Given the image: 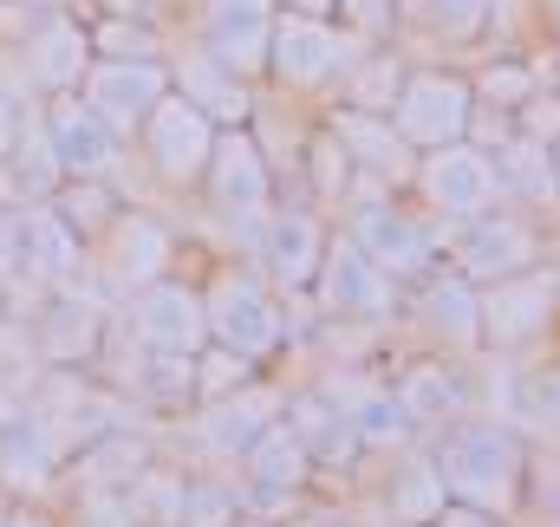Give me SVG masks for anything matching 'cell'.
Wrapping results in <instances>:
<instances>
[{
    "label": "cell",
    "mask_w": 560,
    "mask_h": 527,
    "mask_svg": "<svg viewBox=\"0 0 560 527\" xmlns=\"http://www.w3.org/2000/svg\"><path fill=\"white\" fill-rule=\"evenodd\" d=\"M112 385L125 397H138L143 410H189L196 403V359H176V352H150L131 339V352L118 359Z\"/></svg>",
    "instance_id": "26"
},
{
    "label": "cell",
    "mask_w": 560,
    "mask_h": 527,
    "mask_svg": "<svg viewBox=\"0 0 560 527\" xmlns=\"http://www.w3.org/2000/svg\"><path fill=\"white\" fill-rule=\"evenodd\" d=\"M242 489L215 482V476H189V502H183V527H242Z\"/></svg>",
    "instance_id": "38"
},
{
    "label": "cell",
    "mask_w": 560,
    "mask_h": 527,
    "mask_svg": "<svg viewBox=\"0 0 560 527\" xmlns=\"http://www.w3.org/2000/svg\"><path fill=\"white\" fill-rule=\"evenodd\" d=\"M92 248L66 229V215L52 202H20V273H26V293H59L72 280H85Z\"/></svg>",
    "instance_id": "18"
},
{
    "label": "cell",
    "mask_w": 560,
    "mask_h": 527,
    "mask_svg": "<svg viewBox=\"0 0 560 527\" xmlns=\"http://www.w3.org/2000/svg\"><path fill=\"white\" fill-rule=\"evenodd\" d=\"M13 527H66V515H52L46 502H20L13 508Z\"/></svg>",
    "instance_id": "48"
},
{
    "label": "cell",
    "mask_w": 560,
    "mask_h": 527,
    "mask_svg": "<svg viewBox=\"0 0 560 527\" xmlns=\"http://www.w3.org/2000/svg\"><path fill=\"white\" fill-rule=\"evenodd\" d=\"M13 508H20V502H13V495L0 489V527H13Z\"/></svg>",
    "instance_id": "50"
},
{
    "label": "cell",
    "mask_w": 560,
    "mask_h": 527,
    "mask_svg": "<svg viewBox=\"0 0 560 527\" xmlns=\"http://www.w3.org/2000/svg\"><path fill=\"white\" fill-rule=\"evenodd\" d=\"M418 189H423V202H430V209H443L450 222L489 215V202L502 196V183H495V156H482L476 143H443V150H423Z\"/></svg>",
    "instance_id": "17"
},
{
    "label": "cell",
    "mask_w": 560,
    "mask_h": 527,
    "mask_svg": "<svg viewBox=\"0 0 560 527\" xmlns=\"http://www.w3.org/2000/svg\"><path fill=\"white\" fill-rule=\"evenodd\" d=\"M26 339H33V359L46 372H92L112 346V293L98 280H72L59 293H39Z\"/></svg>",
    "instance_id": "2"
},
{
    "label": "cell",
    "mask_w": 560,
    "mask_h": 527,
    "mask_svg": "<svg viewBox=\"0 0 560 527\" xmlns=\"http://www.w3.org/2000/svg\"><path fill=\"white\" fill-rule=\"evenodd\" d=\"M66 456H72V436L39 397L0 391V489L13 502H39L46 489H59Z\"/></svg>",
    "instance_id": "4"
},
{
    "label": "cell",
    "mask_w": 560,
    "mask_h": 527,
    "mask_svg": "<svg viewBox=\"0 0 560 527\" xmlns=\"http://www.w3.org/2000/svg\"><path fill=\"white\" fill-rule=\"evenodd\" d=\"M287 13H319V20H332V0H280Z\"/></svg>",
    "instance_id": "49"
},
{
    "label": "cell",
    "mask_w": 560,
    "mask_h": 527,
    "mask_svg": "<svg viewBox=\"0 0 560 527\" xmlns=\"http://www.w3.org/2000/svg\"><path fill=\"white\" fill-rule=\"evenodd\" d=\"M150 462H156L150 456V436H138V430H105V436H92V443H79L66 456V476L59 482H72V489H131Z\"/></svg>",
    "instance_id": "27"
},
{
    "label": "cell",
    "mask_w": 560,
    "mask_h": 527,
    "mask_svg": "<svg viewBox=\"0 0 560 527\" xmlns=\"http://www.w3.org/2000/svg\"><path fill=\"white\" fill-rule=\"evenodd\" d=\"M202 189H209V209L222 215V229H235L248 242V255H255V242H261V229L275 215V163H268V143L255 137V125L215 137Z\"/></svg>",
    "instance_id": "5"
},
{
    "label": "cell",
    "mask_w": 560,
    "mask_h": 527,
    "mask_svg": "<svg viewBox=\"0 0 560 527\" xmlns=\"http://www.w3.org/2000/svg\"><path fill=\"white\" fill-rule=\"evenodd\" d=\"M287 430L313 449V462H346V456H359L365 443L352 436V423L339 417V403L326 391H300L287 397Z\"/></svg>",
    "instance_id": "30"
},
{
    "label": "cell",
    "mask_w": 560,
    "mask_h": 527,
    "mask_svg": "<svg viewBox=\"0 0 560 527\" xmlns=\"http://www.w3.org/2000/svg\"><path fill=\"white\" fill-rule=\"evenodd\" d=\"M548 319H555V280L541 273H515L482 293V339L495 346H528Z\"/></svg>",
    "instance_id": "25"
},
{
    "label": "cell",
    "mask_w": 560,
    "mask_h": 527,
    "mask_svg": "<svg viewBox=\"0 0 560 527\" xmlns=\"http://www.w3.org/2000/svg\"><path fill=\"white\" fill-rule=\"evenodd\" d=\"M555 26H560V7H555Z\"/></svg>",
    "instance_id": "54"
},
{
    "label": "cell",
    "mask_w": 560,
    "mask_h": 527,
    "mask_svg": "<svg viewBox=\"0 0 560 527\" xmlns=\"http://www.w3.org/2000/svg\"><path fill=\"white\" fill-rule=\"evenodd\" d=\"M313 293H319V306H326L332 319H352V326H378V319H392V306H398V280L372 261L352 235H332V242H326V261H319Z\"/></svg>",
    "instance_id": "12"
},
{
    "label": "cell",
    "mask_w": 560,
    "mask_h": 527,
    "mask_svg": "<svg viewBox=\"0 0 560 527\" xmlns=\"http://www.w3.org/2000/svg\"><path fill=\"white\" fill-rule=\"evenodd\" d=\"M332 20H346L352 39H385L398 26V0H332Z\"/></svg>",
    "instance_id": "43"
},
{
    "label": "cell",
    "mask_w": 560,
    "mask_h": 527,
    "mask_svg": "<svg viewBox=\"0 0 560 527\" xmlns=\"http://www.w3.org/2000/svg\"><path fill=\"white\" fill-rule=\"evenodd\" d=\"M33 7H52V0H33Z\"/></svg>",
    "instance_id": "53"
},
{
    "label": "cell",
    "mask_w": 560,
    "mask_h": 527,
    "mask_svg": "<svg viewBox=\"0 0 560 527\" xmlns=\"http://www.w3.org/2000/svg\"><path fill=\"white\" fill-rule=\"evenodd\" d=\"M326 222L306 215V209H275L261 242H255V267L275 280V293H306L319 280V261H326Z\"/></svg>",
    "instance_id": "20"
},
{
    "label": "cell",
    "mask_w": 560,
    "mask_h": 527,
    "mask_svg": "<svg viewBox=\"0 0 560 527\" xmlns=\"http://www.w3.org/2000/svg\"><path fill=\"white\" fill-rule=\"evenodd\" d=\"M548 150H555V176H560V137H555V143H548Z\"/></svg>",
    "instance_id": "52"
},
{
    "label": "cell",
    "mask_w": 560,
    "mask_h": 527,
    "mask_svg": "<svg viewBox=\"0 0 560 527\" xmlns=\"http://www.w3.org/2000/svg\"><path fill=\"white\" fill-rule=\"evenodd\" d=\"M535 267V235L515 222V215H469L463 222V242H456V273L469 286H495V280H515Z\"/></svg>",
    "instance_id": "23"
},
{
    "label": "cell",
    "mask_w": 560,
    "mask_h": 527,
    "mask_svg": "<svg viewBox=\"0 0 560 527\" xmlns=\"http://www.w3.org/2000/svg\"><path fill=\"white\" fill-rule=\"evenodd\" d=\"M125 502H131V515L138 527H183V502H189V476L183 469H163V462H150L138 482L125 489Z\"/></svg>",
    "instance_id": "34"
},
{
    "label": "cell",
    "mask_w": 560,
    "mask_h": 527,
    "mask_svg": "<svg viewBox=\"0 0 560 527\" xmlns=\"http://www.w3.org/2000/svg\"><path fill=\"white\" fill-rule=\"evenodd\" d=\"M215 137H222V125L209 112H196L183 92H170V98H156V112L143 118V131L131 143H138L143 169L163 189H202L209 156H215Z\"/></svg>",
    "instance_id": "7"
},
{
    "label": "cell",
    "mask_w": 560,
    "mask_h": 527,
    "mask_svg": "<svg viewBox=\"0 0 560 527\" xmlns=\"http://www.w3.org/2000/svg\"><path fill=\"white\" fill-rule=\"evenodd\" d=\"M98 255V280H105V293H138V286H150V280H163L170 267H176V235L163 229V215H150V209H131L125 202V215L105 229V242L92 248Z\"/></svg>",
    "instance_id": "15"
},
{
    "label": "cell",
    "mask_w": 560,
    "mask_h": 527,
    "mask_svg": "<svg viewBox=\"0 0 560 527\" xmlns=\"http://www.w3.org/2000/svg\"><path fill=\"white\" fill-rule=\"evenodd\" d=\"M66 527H138L125 489H72V515Z\"/></svg>",
    "instance_id": "40"
},
{
    "label": "cell",
    "mask_w": 560,
    "mask_h": 527,
    "mask_svg": "<svg viewBox=\"0 0 560 527\" xmlns=\"http://www.w3.org/2000/svg\"><path fill=\"white\" fill-rule=\"evenodd\" d=\"M242 385H255V365L242 352H229V346H202L196 352V403H215V397L242 391Z\"/></svg>",
    "instance_id": "39"
},
{
    "label": "cell",
    "mask_w": 560,
    "mask_h": 527,
    "mask_svg": "<svg viewBox=\"0 0 560 527\" xmlns=\"http://www.w3.org/2000/svg\"><path fill=\"white\" fill-rule=\"evenodd\" d=\"M495 183H502V189H515V196H528V202H548V196L560 189L555 150H548V143H535V137L502 143V169H495Z\"/></svg>",
    "instance_id": "35"
},
{
    "label": "cell",
    "mask_w": 560,
    "mask_h": 527,
    "mask_svg": "<svg viewBox=\"0 0 560 527\" xmlns=\"http://www.w3.org/2000/svg\"><path fill=\"white\" fill-rule=\"evenodd\" d=\"M436 469L450 482V502L502 515L522 489V436L502 417H456L436 449Z\"/></svg>",
    "instance_id": "1"
},
{
    "label": "cell",
    "mask_w": 560,
    "mask_h": 527,
    "mask_svg": "<svg viewBox=\"0 0 560 527\" xmlns=\"http://www.w3.org/2000/svg\"><path fill=\"white\" fill-rule=\"evenodd\" d=\"M450 508V482L436 469V456H405V469L392 476V522L398 527H436Z\"/></svg>",
    "instance_id": "32"
},
{
    "label": "cell",
    "mask_w": 560,
    "mask_h": 527,
    "mask_svg": "<svg viewBox=\"0 0 560 527\" xmlns=\"http://www.w3.org/2000/svg\"><path fill=\"white\" fill-rule=\"evenodd\" d=\"M509 403H515L522 423H548V430H560V372H528Z\"/></svg>",
    "instance_id": "42"
},
{
    "label": "cell",
    "mask_w": 560,
    "mask_h": 527,
    "mask_svg": "<svg viewBox=\"0 0 560 527\" xmlns=\"http://www.w3.org/2000/svg\"><path fill=\"white\" fill-rule=\"evenodd\" d=\"M352 72V33L339 20L319 13H287L275 20V46H268V79L280 92H326Z\"/></svg>",
    "instance_id": "8"
},
{
    "label": "cell",
    "mask_w": 560,
    "mask_h": 527,
    "mask_svg": "<svg viewBox=\"0 0 560 527\" xmlns=\"http://www.w3.org/2000/svg\"><path fill=\"white\" fill-rule=\"evenodd\" d=\"M398 137L411 150H443V143H463L476 125V85L456 79V72H405L392 112H385Z\"/></svg>",
    "instance_id": "10"
},
{
    "label": "cell",
    "mask_w": 560,
    "mask_h": 527,
    "mask_svg": "<svg viewBox=\"0 0 560 527\" xmlns=\"http://www.w3.org/2000/svg\"><path fill=\"white\" fill-rule=\"evenodd\" d=\"M98 52H92V26H85V13L79 7H66V0H52L39 20H33V33L7 52V66H13V79L46 105V98H66V92H79V79H85V66H92Z\"/></svg>",
    "instance_id": "6"
},
{
    "label": "cell",
    "mask_w": 560,
    "mask_h": 527,
    "mask_svg": "<svg viewBox=\"0 0 560 527\" xmlns=\"http://www.w3.org/2000/svg\"><path fill=\"white\" fill-rule=\"evenodd\" d=\"M352 156H346V143L332 131H313V143H306V183H313V196L319 202H346V189H352Z\"/></svg>",
    "instance_id": "37"
},
{
    "label": "cell",
    "mask_w": 560,
    "mask_h": 527,
    "mask_svg": "<svg viewBox=\"0 0 560 527\" xmlns=\"http://www.w3.org/2000/svg\"><path fill=\"white\" fill-rule=\"evenodd\" d=\"M33 112H39V98L13 79V66L0 59V163L13 156V143H20V131L33 125Z\"/></svg>",
    "instance_id": "41"
},
{
    "label": "cell",
    "mask_w": 560,
    "mask_h": 527,
    "mask_svg": "<svg viewBox=\"0 0 560 527\" xmlns=\"http://www.w3.org/2000/svg\"><path fill=\"white\" fill-rule=\"evenodd\" d=\"M482 92L502 98V105H522V98L535 92V72H528V66H489V72H482Z\"/></svg>",
    "instance_id": "46"
},
{
    "label": "cell",
    "mask_w": 560,
    "mask_h": 527,
    "mask_svg": "<svg viewBox=\"0 0 560 527\" xmlns=\"http://www.w3.org/2000/svg\"><path fill=\"white\" fill-rule=\"evenodd\" d=\"M319 462H313V449L287 430V417H280L275 430H261V443L242 456V508H287L300 489H306V476H313Z\"/></svg>",
    "instance_id": "22"
},
{
    "label": "cell",
    "mask_w": 560,
    "mask_h": 527,
    "mask_svg": "<svg viewBox=\"0 0 560 527\" xmlns=\"http://www.w3.org/2000/svg\"><path fill=\"white\" fill-rule=\"evenodd\" d=\"M52 209L66 215V229H72L85 248H98V242H105V229L125 215V189H118V183H105V176H72V183H59V189H52Z\"/></svg>",
    "instance_id": "31"
},
{
    "label": "cell",
    "mask_w": 560,
    "mask_h": 527,
    "mask_svg": "<svg viewBox=\"0 0 560 527\" xmlns=\"http://www.w3.org/2000/svg\"><path fill=\"white\" fill-rule=\"evenodd\" d=\"M293 527H346V522H332V515H300Z\"/></svg>",
    "instance_id": "51"
},
{
    "label": "cell",
    "mask_w": 560,
    "mask_h": 527,
    "mask_svg": "<svg viewBox=\"0 0 560 527\" xmlns=\"http://www.w3.org/2000/svg\"><path fill=\"white\" fill-rule=\"evenodd\" d=\"M79 98L131 143L143 118L156 112V98H170V59H92L79 79Z\"/></svg>",
    "instance_id": "13"
},
{
    "label": "cell",
    "mask_w": 560,
    "mask_h": 527,
    "mask_svg": "<svg viewBox=\"0 0 560 527\" xmlns=\"http://www.w3.org/2000/svg\"><path fill=\"white\" fill-rule=\"evenodd\" d=\"M332 403H339V417L352 423V436L365 443V449H392V443H405L411 436V417H405V403L392 385H365V378H352V385H332Z\"/></svg>",
    "instance_id": "28"
},
{
    "label": "cell",
    "mask_w": 560,
    "mask_h": 527,
    "mask_svg": "<svg viewBox=\"0 0 560 527\" xmlns=\"http://www.w3.org/2000/svg\"><path fill=\"white\" fill-rule=\"evenodd\" d=\"M398 85H405V66H398L392 52L352 59V72H346V105H352V112H392Z\"/></svg>",
    "instance_id": "36"
},
{
    "label": "cell",
    "mask_w": 560,
    "mask_h": 527,
    "mask_svg": "<svg viewBox=\"0 0 560 527\" xmlns=\"http://www.w3.org/2000/svg\"><path fill=\"white\" fill-rule=\"evenodd\" d=\"M346 209H352L346 215V235L385 267L392 280H418L423 267H430V229H423L418 215H405L398 202L378 196V176H352Z\"/></svg>",
    "instance_id": "9"
},
{
    "label": "cell",
    "mask_w": 560,
    "mask_h": 527,
    "mask_svg": "<svg viewBox=\"0 0 560 527\" xmlns=\"http://www.w3.org/2000/svg\"><path fill=\"white\" fill-rule=\"evenodd\" d=\"M202 313H209V346H229L248 365L287 346V313L261 267H215V280L202 286Z\"/></svg>",
    "instance_id": "3"
},
{
    "label": "cell",
    "mask_w": 560,
    "mask_h": 527,
    "mask_svg": "<svg viewBox=\"0 0 560 527\" xmlns=\"http://www.w3.org/2000/svg\"><path fill=\"white\" fill-rule=\"evenodd\" d=\"M125 339H138L150 352H176V359H196L209 346V313H202V286L163 273L138 286L125 300Z\"/></svg>",
    "instance_id": "11"
},
{
    "label": "cell",
    "mask_w": 560,
    "mask_h": 527,
    "mask_svg": "<svg viewBox=\"0 0 560 527\" xmlns=\"http://www.w3.org/2000/svg\"><path fill=\"white\" fill-rule=\"evenodd\" d=\"M280 417H287V397L255 378V385H242V391H229V397H215V403L196 410V443L215 462H242L261 443V430H275Z\"/></svg>",
    "instance_id": "19"
},
{
    "label": "cell",
    "mask_w": 560,
    "mask_h": 527,
    "mask_svg": "<svg viewBox=\"0 0 560 527\" xmlns=\"http://www.w3.org/2000/svg\"><path fill=\"white\" fill-rule=\"evenodd\" d=\"M39 118H46V137H52V150H59V169H66V183L72 176H105V183H118V169H125V137L112 131L79 92H66V98H46L39 105Z\"/></svg>",
    "instance_id": "16"
},
{
    "label": "cell",
    "mask_w": 560,
    "mask_h": 527,
    "mask_svg": "<svg viewBox=\"0 0 560 527\" xmlns=\"http://www.w3.org/2000/svg\"><path fill=\"white\" fill-rule=\"evenodd\" d=\"M430 26L443 39H476L489 26V0H430Z\"/></svg>",
    "instance_id": "44"
},
{
    "label": "cell",
    "mask_w": 560,
    "mask_h": 527,
    "mask_svg": "<svg viewBox=\"0 0 560 527\" xmlns=\"http://www.w3.org/2000/svg\"><path fill=\"white\" fill-rule=\"evenodd\" d=\"M280 0H196V46L209 59H222L242 79L268 72V46H275Z\"/></svg>",
    "instance_id": "14"
},
{
    "label": "cell",
    "mask_w": 560,
    "mask_h": 527,
    "mask_svg": "<svg viewBox=\"0 0 560 527\" xmlns=\"http://www.w3.org/2000/svg\"><path fill=\"white\" fill-rule=\"evenodd\" d=\"M392 391L405 403L411 430H418V423H443V430H450V423L463 417V378H456L450 365H411Z\"/></svg>",
    "instance_id": "33"
},
{
    "label": "cell",
    "mask_w": 560,
    "mask_h": 527,
    "mask_svg": "<svg viewBox=\"0 0 560 527\" xmlns=\"http://www.w3.org/2000/svg\"><path fill=\"white\" fill-rule=\"evenodd\" d=\"M418 313H423V326H430L436 339H450L456 352L482 346V293H476L463 273H436V280H423Z\"/></svg>",
    "instance_id": "29"
},
{
    "label": "cell",
    "mask_w": 560,
    "mask_h": 527,
    "mask_svg": "<svg viewBox=\"0 0 560 527\" xmlns=\"http://www.w3.org/2000/svg\"><path fill=\"white\" fill-rule=\"evenodd\" d=\"M255 79H242V72H229L222 59H209L196 39L183 46V52H170V92H183L196 112H209L222 131H242V125H255V92H248Z\"/></svg>",
    "instance_id": "21"
},
{
    "label": "cell",
    "mask_w": 560,
    "mask_h": 527,
    "mask_svg": "<svg viewBox=\"0 0 560 527\" xmlns=\"http://www.w3.org/2000/svg\"><path fill=\"white\" fill-rule=\"evenodd\" d=\"M436 527H502L489 508H469V502H450L443 515H436Z\"/></svg>",
    "instance_id": "47"
},
{
    "label": "cell",
    "mask_w": 560,
    "mask_h": 527,
    "mask_svg": "<svg viewBox=\"0 0 560 527\" xmlns=\"http://www.w3.org/2000/svg\"><path fill=\"white\" fill-rule=\"evenodd\" d=\"M20 286H26V273H20V202H0V300Z\"/></svg>",
    "instance_id": "45"
},
{
    "label": "cell",
    "mask_w": 560,
    "mask_h": 527,
    "mask_svg": "<svg viewBox=\"0 0 560 527\" xmlns=\"http://www.w3.org/2000/svg\"><path fill=\"white\" fill-rule=\"evenodd\" d=\"M326 131L346 143V156H352V169H359V176L405 183V176L418 169V163H411V143L398 137V125H392L385 112H352V105H339Z\"/></svg>",
    "instance_id": "24"
}]
</instances>
